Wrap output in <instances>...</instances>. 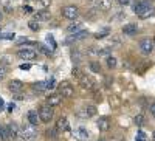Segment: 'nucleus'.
<instances>
[{
	"mask_svg": "<svg viewBox=\"0 0 155 141\" xmlns=\"http://www.w3.org/2000/svg\"><path fill=\"white\" fill-rule=\"evenodd\" d=\"M36 135H37V129H36V126L27 124V126L20 127L19 136H20L22 139H33V138H36Z\"/></svg>",
	"mask_w": 155,
	"mask_h": 141,
	"instance_id": "f257e3e1",
	"label": "nucleus"
},
{
	"mask_svg": "<svg viewBox=\"0 0 155 141\" xmlns=\"http://www.w3.org/2000/svg\"><path fill=\"white\" fill-rule=\"evenodd\" d=\"M37 113H39V118H41L42 123H50L51 120H53L54 110H53V107H50V106H42Z\"/></svg>",
	"mask_w": 155,
	"mask_h": 141,
	"instance_id": "f03ea898",
	"label": "nucleus"
},
{
	"mask_svg": "<svg viewBox=\"0 0 155 141\" xmlns=\"http://www.w3.org/2000/svg\"><path fill=\"white\" fill-rule=\"evenodd\" d=\"M62 12V16L65 17V19H70V20H74L78 17V14H79V9H78L74 5H68V6H64L61 9Z\"/></svg>",
	"mask_w": 155,
	"mask_h": 141,
	"instance_id": "7ed1b4c3",
	"label": "nucleus"
},
{
	"mask_svg": "<svg viewBox=\"0 0 155 141\" xmlns=\"http://www.w3.org/2000/svg\"><path fill=\"white\" fill-rule=\"evenodd\" d=\"M17 56L22 61H33L37 57V51H34L33 48H20L17 51Z\"/></svg>",
	"mask_w": 155,
	"mask_h": 141,
	"instance_id": "20e7f679",
	"label": "nucleus"
},
{
	"mask_svg": "<svg viewBox=\"0 0 155 141\" xmlns=\"http://www.w3.org/2000/svg\"><path fill=\"white\" fill-rule=\"evenodd\" d=\"M149 8H152V0H140V2H137L134 5V11H135L137 16H141Z\"/></svg>",
	"mask_w": 155,
	"mask_h": 141,
	"instance_id": "39448f33",
	"label": "nucleus"
},
{
	"mask_svg": "<svg viewBox=\"0 0 155 141\" xmlns=\"http://www.w3.org/2000/svg\"><path fill=\"white\" fill-rule=\"evenodd\" d=\"M61 87H59V93H61V96L62 98H71L73 95H74V88L68 84V82H62V84H59Z\"/></svg>",
	"mask_w": 155,
	"mask_h": 141,
	"instance_id": "423d86ee",
	"label": "nucleus"
},
{
	"mask_svg": "<svg viewBox=\"0 0 155 141\" xmlns=\"http://www.w3.org/2000/svg\"><path fill=\"white\" fill-rule=\"evenodd\" d=\"M153 48H155V45H153V41L152 39H143V41L140 42V51L143 54H150Z\"/></svg>",
	"mask_w": 155,
	"mask_h": 141,
	"instance_id": "0eeeda50",
	"label": "nucleus"
},
{
	"mask_svg": "<svg viewBox=\"0 0 155 141\" xmlns=\"http://www.w3.org/2000/svg\"><path fill=\"white\" fill-rule=\"evenodd\" d=\"M96 126L101 132H107L110 129V120L107 116H101L98 121H96Z\"/></svg>",
	"mask_w": 155,
	"mask_h": 141,
	"instance_id": "6e6552de",
	"label": "nucleus"
},
{
	"mask_svg": "<svg viewBox=\"0 0 155 141\" xmlns=\"http://www.w3.org/2000/svg\"><path fill=\"white\" fill-rule=\"evenodd\" d=\"M79 84H81L82 88H85V90H93V87H95V81L92 78H88V76H82L79 79Z\"/></svg>",
	"mask_w": 155,
	"mask_h": 141,
	"instance_id": "1a4fd4ad",
	"label": "nucleus"
},
{
	"mask_svg": "<svg viewBox=\"0 0 155 141\" xmlns=\"http://www.w3.org/2000/svg\"><path fill=\"white\" fill-rule=\"evenodd\" d=\"M8 88H9V92H12V93H20L23 90V82L19 81V79H14V81L9 82Z\"/></svg>",
	"mask_w": 155,
	"mask_h": 141,
	"instance_id": "9d476101",
	"label": "nucleus"
},
{
	"mask_svg": "<svg viewBox=\"0 0 155 141\" xmlns=\"http://www.w3.org/2000/svg\"><path fill=\"white\" fill-rule=\"evenodd\" d=\"M73 136L76 139H79V141H87L88 139V132L84 129V127H78V129H74V132H73Z\"/></svg>",
	"mask_w": 155,
	"mask_h": 141,
	"instance_id": "9b49d317",
	"label": "nucleus"
},
{
	"mask_svg": "<svg viewBox=\"0 0 155 141\" xmlns=\"http://www.w3.org/2000/svg\"><path fill=\"white\" fill-rule=\"evenodd\" d=\"M6 129H8V135H9V138H17L19 136V132H20V127L16 124V123H9L8 126H6Z\"/></svg>",
	"mask_w": 155,
	"mask_h": 141,
	"instance_id": "f8f14e48",
	"label": "nucleus"
},
{
	"mask_svg": "<svg viewBox=\"0 0 155 141\" xmlns=\"http://www.w3.org/2000/svg\"><path fill=\"white\" fill-rule=\"evenodd\" d=\"M56 130H58V132H65V130H68V120H67L65 116H61V118L58 120V123H56Z\"/></svg>",
	"mask_w": 155,
	"mask_h": 141,
	"instance_id": "ddd939ff",
	"label": "nucleus"
},
{
	"mask_svg": "<svg viewBox=\"0 0 155 141\" xmlns=\"http://www.w3.org/2000/svg\"><path fill=\"white\" fill-rule=\"evenodd\" d=\"M87 36H88V31L82 30V31H79V33L73 34L71 37H68V39H67L65 42H67V44H70V42H78V41H82V39H85Z\"/></svg>",
	"mask_w": 155,
	"mask_h": 141,
	"instance_id": "4468645a",
	"label": "nucleus"
},
{
	"mask_svg": "<svg viewBox=\"0 0 155 141\" xmlns=\"http://www.w3.org/2000/svg\"><path fill=\"white\" fill-rule=\"evenodd\" d=\"M138 30V25L137 23H126L124 27H123V33L126 36H134Z\"/></svg>",
	"mask_w": 155,
	"mask_h": 141,
	"instance_id": "2eb2a0df",
	"label": "nucleus"
},
{
	"mask_svg": "<svg viewBox=\"0 0 155 141\" xmlns=\"http://www.w3.org/2000/svg\"><path fill=\"white\" fill-rule=\"evenodd\" d=\"M70 57H71V61L76 62V64H79V62L84 61V54H82L78 48H73V50L70 51Z\"/></svg>",
	"mask_w": 155,
	"mask_h": 141,
	"instance_id": "dca6fc26",
	"label": "nucleus"
},
{
	"mask_svg": "<svg viewBox=\"0 0 155 141\" xmlns=\"http://www.w3.org/2000/svg\"><path fill=\"white\" fill-rule=\"evenodd\" d=\"M39 121H41V118H39V113H37L36 110H30V112H28V123H30L31 126H37Z\"/></svg>",
	"mask_w": 155,
	"mask_h": 141,
	"instance_id": "f3484780",
	"label": "nucleus"
},
{
	"mask_svg": "<svg viewBox=\"0 0 155 141\" xmlns=\"http://www.w3.org/2000/svg\"><path fill=\"white\" fill-rule=\"evenodd\" d=\"M61 95H51V96H48L47 98V106H50V107H54V106H59L61 104Z\"/></svg>",
	"mask_w": 155,
	"mask_h": 141,
	"instance_id": "a211bd4d",
	"label": "nucleus"
},
{
	"mask_svg": "<svg viewBox=\"0 0 155 141\" xmlns=\"http://www.w3.org/2000/svg\"><path fill=\"white\" fill-rule=\"evenodd\" d=\"M50 19V11H37L34 12V20L39 22V20H48Z\"/></svg>",
	"mask_w": 155,
	"mask_h": 141,
	"instance_id": "6ab92c4d",
	"label": "nucleus"
},
{
	"mask_svg": "<svg viewBox=\"0 0 155 141\" xmlns=\"http://www.w3.org/2000/svg\"><path fill=\"white\" fill-rule=\"evenodd\" d=\"M67 31L71 33V34H76V33H79L82 31V25L79 22H74V23H70L68 27H67Z\"/></svg>",
	"mask_w": 155,
	"mask_h": 141,
	"instance_id": "aec40b11",
	"label": "nucleus"
},
{
	"mask_svg": "<svg viewBox=\"0 0 155 141\" xmlns=\"http://www.w3.org/2000/svg\"><path fill=\"white\" fill-rule=\"evenodd\" d=\"M33 90H34V92H44V90H47V81L34 82V84H33Z\"/></svg>",
	"mask_w": 155,
	"mask_h": 141,
	"instance_id": "412c9836",
	"label": "nucleus"
},
{
	"mask_svg": "<svg viewBox=\"0 0 155 141\" xmlns=\"http://www.w3.org/2000/svg\"><path fill=\"white\" fill-rule=\"evenodd\" d=\"M36 47H37V48H39V51H41V53H44L45 56H51V54H53V50L48 48V47H47V45H44V44H37Z\"/></svg>",
	"mask_w": 155,
	"mask_h": 141,
	"instance_id": "4be33fe9",
	"label": "nucleus"
},
{
	"mask_svg": "<svg viewBox=\"0 0 155 141\" xmlns=\"http://www.w3.org/2000/svg\"><path fill=\"white\" fill-rule=\"evenodd\" d=\"M112 3H113V0H101V3L98 5V8L101 11H107L112 8Z\"/></svg>",
	"mask_w": 155,
	"mask_h": 141,
	"instance_id": "5701e85b",
	"label": "nucleus"
},
{
	"mask_svg": "<svg viewBox=\"0 0 155 141\" xmlns=\"http://www.w3.org/2000/svg\"><path fill=\"white\" fill-rule=\"evenodd\" d=\"M88 67H90V70H92L93 73H101V65H99V62H96V61H92L88 64Z\"/></svg>",
	"mask_w": 155,
	"mask_h": 141,
	"instance_id": "b1692460",
	"label": "nucleus"
},
{
	"mask_svg": "<svg viewBox=\"0 0 155 141\" xmlns=\"http://www.w3.org/2000/svg\"><path fill=\"white\" fill-rule=\"evenodd\" d=\"M16 34L14 33H0V41L5 39V41H14Z\"/></svg>",
	"mask_w": 155,
	"mask_h": 141,
	"instance_id": "393cba45",
	"label": "nucleus"
},
{
	"mask_svg": "<svg viewBox=\"0 0 155 141\" xmlns=\"http://www.w3.org/2000/svg\"><path fill=\"white\" fill-rule=\"evenodd\" d=\"M71 74L74 76V78H79V79H81L82 76H84V74H82V70H81L79 67H78V65H76V67H73V70H71Z\"/></svg>",
	"mask_w": 155,
	"mask_h": 141,
	"instance_id": "a878e982",
	"label": "nucleus"
},
{
	"mask_svg": "<svg viewBox=\"0 0 155 141\" xmlns=\"http://www.w3.org/2000/svg\"><path fill=\"white\" fill-rule=\"evenodd\" d=\"M134 121H135L137 126H143V123H144V115H143V113H138L137 116L134 118Z\"/></svg>",
	"mask_w": 155,
	"mask_h": 141,
	"instance_id": "bb28decb",
	"label": "nucleus"
},
{
	"mask_svg": "<svg viewBox=\"0 0 155 141\" xmlns=\"http://www.w3.org/2000/svg\"><path fill=\"white\" fill-rule=\"evenodd\" d=\"M85 112H87V115H88V118H90V116H95V115H96V107H95V106H87V107H85Z\"/></svg>",
	"mask_w": 155,
	"mask_h": 141,
	"instance_id": "cd10ccee",
	"label": "nucleus"
},
{
	"mask_svg": "<svg viewBox=\"0 0 155 141\" xmlns=\"http://www.w3.org/2000/svg\"><path fill=\"white\" fill-rule=\"evenodd\" d=\"M106 61H107V67H109V68H115V67H116V59H115L113 56H107Z\"/></svg>",
	"mask_w": 155,
	"mask_h": 141,
	"instance_id": "c85d7f7f",
	"label": "nucleus"
},
{
	"mask_svg": "<svg viewBox=\"0 0 155 141\" xmlns=\"http://www.w3.org/2000/svg\"><path fill=\"white\" fill-rule=\"evenodd\" d=\"M152 14H153V8H149V9H146L141 16H138V17H140V19H147V17H150Z\"/></svg>",
	"mask_w": 155,
	"mask_h": 141,
	"instance_id": "c756f323",
	"label": "nucleus"
},
{
	"mask_svg": "<svg viewBox=\"0 0 155 141\" xmlns=\"http://www.w3.org/2000/svg\"><path fill=\"white\" fill-rule=\"evenodd\" d=\"M28 27H30V30H33V31H39V30H41V27H39V23H37L36 20L28 22Z\"/></svg>",
	"mask_w": 155,
	"mask_h": 141,
	"instance_id": "7c9ffc66",
	"label": "nucleus"
},
{
	"mask_svg": "<svg viewBox=\"0 0 155 141\" xmlns=\"http://www.w3.org/2000/svg\"><path fill=\"white\" fill-rule=\"evenodd\" d=\"M47 42L51 44V50H54L56 48V42H54V37L51 36V34H47Z\"/></svg>",
	"mask_w": 155,
	"mask_h": 141,
	"instance_id": "2f4dec72",
	"label": "nucleus"
},
{
	"mask_svg": "<svg viewBox=\"0 0 155 141\" xmlns=\"http://www.w3.org/2000/svg\"><path fill=\"white\" fill-rule=\"evenodd\" d=\"M56 133H58V130H56V129H50V130H47V132H45V135H47L48 138H51V139L56 138Z\"/></svg>",
	"mask_w": 155,
	"mask_h": 141,
	"instance_id": "473e14b6",
	"label": "nucleus"
},
{
	"mask_svg": "<svg viewBox=\"0 0 155 141\" xmlns=\"http://www.w3.org/2000/svg\"><path fill=\"white\" fill-rule=\"evenodd\" d=\"M135 141H146V133L143 132V130H138V133H137V139Z\"/></svg>",
	"mask_w": 155,
	"mask_h": 141,
	"instance_id": "72a5a7b5",
	"label": "nucleus"
},
{
	"mask_svg": "<svg viewBox=\"0 0 155 141\" xmlns=\"http://www.w3.org/2000/svg\"><path fill=\"white\" fill-rule=\"evenodd\" d=\"M54 87H56V81H54V78H51V79H48V81H47V88L53 90Z\"/></svg>",
	"mask_w": 155,
	"mask_h": 141,
	"instance_id": "f704fd0d",
	"label": "nucleus"
},
{
	"mask_svg": "<svg viewBox=\"0 0 155 141\" xmlns=\"http://www.w3.org/2000/svg\"><path fill=\"white\" fill-rule=\"evenodd\" d=\"M22 9H23V12H25V14H34V9H33L30 5H25Z\"/></svg>",
	"mask_w": 155,
	"mask_h": 141,
	"instance_id": "c9c22d12",
	"label": "nucleus"
},
{
	"mask_svg": "<svg viewBox=\"0 0 155 141\" xmlns=\"http://www.w3.org/2000/svg\"><path fill=\"white\" fill-rule=\"evenodd\" d=\"M107 34H109V31H107V30H104V31H101V33L98 31V33L95 34V37H96V39H102V37H106Z\"/></svg>",
	"mask_w": 155,
	"mask_h": 141,
	"instance_id": "e433bc0d",
	"label": "nucleus"
},
{
	"mask_svg": "<svg viewBox=\"0 0 155 141\" xmlns=\"http://www.w3.org/2000/svg\"><path fill=\"white\" fill-rule=\"evenodd\" d=\"M6 76V68L0 65V81H3V78Z\"/></svg>",
	"mask_w": 155,
	"mask_h": 141,
	"instance_id": "4c0bfd02",
	"label": "nucleus"
},
{
	"mask_svg": "<svg viewBox=\"0 0 155 141\" xmlns=\"http://www.w3.org/2000/svg\"><path fill=\"white\" fill-rule=\"evenodd\" d=\"M20 70H31V64H22Z\"/></svg>",
	"mask_w": 155,
	"mask_h": 141,
	"instance_id": "58836bf2",
	"label": "nucleus"
},
{
	"mask_svg": "<svg viewBox=\"0 0 155 141\" xmlns=\"http://www.w3.org/2000/svg\"><path fill=\"white\" fill-rule=\"evenodd\" d=\"M39 2H41V5H42V6H45V8H47V6H50L51 0H39Z\"/></svg>",
	"mask_w": 155,
	"mask_h": 141,
	"instance_id": "ea45409f",
	"label": "nucleus"
},
{
	"mask_svg": "<svg viewBox=\"0 0 155 141\" xmlns=\"http://www.w3.org/2000/svg\"><path fill=\"white\" fill-rule=\"evenodd\" d=\"M150 113H152V116L155 118V101L150 104Z\"/></svg>",
	"mask_w": 155,
	"mask_h": 141,
	"instance_id": "a19ab883",
	"label": "nucleus"
},
{
	"mask_svg": "<svg viewBox=\"0 0 155 141\" xmlns=\"http://www.w3.org/2000/svg\"><path fill=\"white\" fill-rule=\"evenodd\" d=\"M14 109H16V104H14V102L8 104V112H14Z\"/></svg>",
	"mask_w": 155,
	"mask_h": 141,
	"instance_id": "79ce46f5",
	"label": "nucleus"
},
{
	"mask_svg": "<svg viewBox=\"0 0 155 141\" xmlns=\"http://www.w3.org/2000/svg\"><path fill=\"white\" fill-rule=\"evenodd\" d=\"M118 2H120L121 5H129V3L132 2V0H118Z\"/></svg>",
	"mask_w": 155,
	"mask_h": 141,
	"instance_id": "37998d69",
	"label": "nucleus"
},
{
	"mask_svg": "<svg viewBox=\"0 0 155 141\" xmlns=\"http://www.w3.org/2000/svg\"><path fill=\"white\" fill-rule=\"evenodd\" d=\"M3 107H5V101H3L2 98H0V110H2Z\"/></svg>",
	"mask_w": 155,
	"mask_h": 141,
	"instance_id": "c03bdc74",
	"label": "nucleus"
},
{
	"mask_svg": "<svg viewBox=\"0 0 155 141\" xmlns=\"http://www.w3.org/2000/svg\"><path fill=\"white\" fill-rule=\"evenodd\" d=\"M2 19H3V14H2V12H0V22H2Z\"/></svg>",
	"mask_w": 155,
	"mask_h": 141,
	"instance_id": "a18cd8bd",
	"label": "nucleus"
},
{
	"mask_svg": "<svg viewBox=\"0 0 155 141\" xmlns=\"http://www.w3.org/2000/svg\"><path fill=\"white\" fill-rule=\"evenodd\" d=\"M98 141H107V139H104V138H99Z\"/></svg>",
	"mask_w": 155,
	"mask_h": 141,
	"instance_id": "49530a36",
	"label": "nucleus"
},
{
	"mask_svg": "<svg viewBox=\"0 0 155 141\" xmlns=\"http://www.w3.org/2000/svg\"><path fill=\"white\" fill-rule=\"evenodd\" d=\"M152 138H153V141H155V132H153V133H152Z\"/></svg>",
	"mask_w": 155,
	"mask_h": 141,
	"instance_id": "de8ad7c7",
	"label": "nucleus"
},
{
	"mask_svg": "<svg viewBox=\"0 0 155 141\" xmlns=\"http://www.w3.org/2000/svg\"><path fill=\"white\" fill-rule=\"evenodd\" d=\"M0 135H2V126H0Z\"/></svg>",
	"mask_w": 155,
	"mask_h": 141,
	"instance_id": "09e8293b",
	"label": "nucleus"
},
{
	"mask_svg": "<svg viewBox=\"0 0 155 141\" xmlns=\"http://www.w3.org/2000/svg\"><path fill=\"white\" fill-rule=\"evenodd\" d=\"M152 41H153V45H155V37H153V39H152Z\"/></svg>",
	"mask_w": 155,
	"mask_h": 141,
	"instance_id": "8fccbe9b",
	"label": "nucleus"
}]
</instances>
